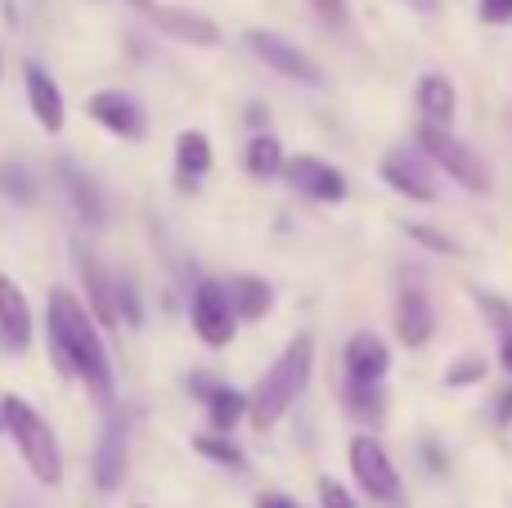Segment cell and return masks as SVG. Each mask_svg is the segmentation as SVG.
<instances>
[{"mask_svg": "<svg viewBox=\"0 0 512 508\" xmlns=\"http://www.w3.org/2000/svg\"><path fill=\"white\" fill-rule=\"evenodd\" d=\"M23 86H27V108H32V117L41 122V131L59 135L63 131V95H59V86H54V77L41 63H27Z\"/></svg>", "mask_w": 512, "mask_h": 508, "instance_id": "2e32d148", "label": "cell"}, {"mask_svg": "<svg viewBox=\"0 0 512 508\" xmlns=\"http://www.w3.org/2000/svg\"><path fill=\"white\" fill-rule=\"evenodd\" d=\"M216 167L212 140L203 131H180L176 135V180L180 189H194V180H203Z\"/></svg>", "mask_w": 512, "mask_h": 508, "instance_id": "ac0fdd59", "label": "cell"}, {"mask_svg": "<svg viewBox=\"0 0 512 508\" xmlns=\"http://www.w3.org/2000/svg\"><path fill=\"white\" fill-rule=\"evenodd\" d=\"M126 5H131V9H140V14H144V18H149V14H153V9H158V0H126Z\"/></svg>", "mask_w": 512, "mask_h": 508, "instance_id": "836d02e7", "label": "cell"}, {"mask_svg": "<svg viewBox=\"0 0 512 508\" xmlns=\"http://www.w3.org/2000/svg\"><path fill=\"white\" fill-rule=\"evenodd\" d=\"M418 149H423L450 180H459L468 194H490V167L477 158V149H468V144L450 131V126L418 122Z\"/></svg>", "mask_w": 512, "mask_h": 508, "instance_id": "277c9868", "label": "cell"}, {"mask_svg": "<svg viewBox=\"0 0 512 508\" xmlns=\"http://www.w3.org/2000/svg\"><path fill=\"white\" fill-rule=\"evenodd\" d=\"M346 410L360 414L364 423H378L382 414H387V405H382V387H346Z\"/></svg>", "mask_w": 512, "mask_h": 508, "instance_id": "484cf974", "label": "cell"}, {"mask_svg": "<svg viewBox=\"0 0 512 508\" xmlns=\"http://www.w3.org/2000/svg\"><path fill=\"white\" fill-rule=\"evenodd\" d=\"M135 508H149V504H135Z\"/></svg>", "mask_w": 512, "mask_h": 508, "instance_id": "8d00e7d4", "label": "cell"}, {"mask_svg": "<svg viewBox=\"0 0 512 508\" xmlns=\"http://www.w3.org/2000/svg\"><path fill=\"white\" fill-rule=\"evenodd\" d=\"M495 419H499V428H508V423H512V387H508L504 396H499V410H495Z\"/></svg>", "mask_w": 512, "mask_h": 508, "instance_id": "1f68e13d", "label": "cell"}, {"mask_svg": "<svg viewBox=\"0 0 512 508\" xmlns=\"http://www.w3.org/2000/svg\"><path fill=\"white\" fill-rule=\"evenodd\" d=\"M486 374H490V365L481 356H463V360H454V365L445 369V387H472V383H481Z\"/></svg>", "mask_w": 512, "mask_h": 508, "instance_id": "83f0119b", "label": "cell"}, {"mask_svg": "<svg viewBox=\"0 0 512 508\" xmlns=\"http://www.w3.org/2000/svg\"><path fill=\"white\" fill-rule=\"evenodd\" d=\"M189 320H194L198 342L207 347H230L234 333H239V311H234V293L221 279H203L194 288V302H189Z\"/></svg>", "mask_w": 512, "mask_h": 508, "instance_id": "8992f818", "label": "cell"}, {"mask_svg": "<svg viewBox=\"0 0 512 508\" xmlns=\"http://www.w3.org/2000/svg\"><path fill=\"white\" fill-rule=\"evenodd\" d=\"M427 153H414V149H396L378 162V176L387 180L396 194L414 198V203H436V180L427 171Z\"/></svg>", "mask_w": 512, "mask_h": 508, "instance_id": "52a82bcc", "label": "cell"}, {"mask_svg": "<svg viewBox=\"0 0 512 508\" xmlns=\"http://www.w3.org/2000/svg\"><path fill=\"white\" fill-rule=\"evenodd\" d=\"M117 320H126L131 329H140L144 306H140V288L131 275H117Z\"/></svg>", "mask_w": 512, "mask_h": 508, "instance_id": "4316f807", "label": "cell"}, {"mask_svg": "<svg viewBox=\"0 0 512 508\" xmlns=\"http://www.w3.org/2000/svg\"><path fill=\"white\" fill-rule=\"evenodd\" d=\"M319 508H355V500H351V491H346L342 482L324 477V482H319Z\"/></svg>", "mask_w": 512, "mask_h": 508, "instance_id": "f1b7e54d", "label": "cell"}, {"mask_svg": "<svg viewBox=\"0 0 512 508\" xmlns=\"http://www.w3.org/2000/svg\"><path fill=\"white\" fill-rule=\"evenodd\" d=\"M126 446H131V437H126V414H113L95 446V486L104 495H113L117 486L126 482Z\"/></svg>", "mask_w": 512, "mask_h": 508, "instance_id": "7c38bea8", "label": "cell"}, {"mask_svg": "<svg viewBox=\"0 0 512 508\" xmlns=\"http://www.w3.org/2000/svg\"><path fill=\"white\" fill-rule=\"evenodd\" d=\"M0 432H9V428H5V410H0Z\"/></svg>", "mask_w": 512, "mask_h": 508, "instance_id": "d590c367", "label": "cell"}, {"mask_svg": "<svg viewBox=\"0 0 512 508\" xmlns=\"http://www.w3.org/2000/svg\"><path fill=\"white\" fill-rule=\"evenodd\" d=\"M409 234H414L418 243H427V248H436V252H450V257H459V243H454V239H445V234H436V230H427V225H409Z\"/></svg>", "mask_w": 512, "mask_h": 508, "instance_id": "4dcf8cb0", "label": "cell"}, {"mask_svg": "<svg viewBox=\"0 0 512 508\" xmlns=\"http://www.w3.org/2000/svg\"><path fill=\"white\" fill-rule=\"evenodd\" d=\"M315 5H319V9H324V14H328V18H337V14H342V0H315Z\"/></svg>", "mask_w": 512, "mask_h": 508, "instance_id": "e575fe53", "label": "cell"}, {"mask_svg": "<svg viewBox=\"0 0 512 508\" xmlns=\"http://www.w3.org/2000/svg\"><path fill=\"white\" fill-rule=\"evenodd\" d=\"M86 113L95 117L104 131H113L117 140H144V108L135 95H126V90H99V95L86 99Z\"/></svg>", "mask_w": 512, "mask_h": 508, "instance_id": "9c48e42d", "label": "cell"}, {"mask_svg": "<svg viewBox=\"0 0 512 508\" xmlns=\"http://www.w3.org/2000/svg\"><path fill=\"white\" fill-rule=\"evenodd\" d=\"M0 194L9 198V203H36V180H32V171L23 167L18 158H5L0 162Z\"/></svg>", "mask_w": 512, "mask_h": 508, "instance_id": "cb8c5ba5", "label": "cell"}, {"mask_svg": "<svg viewBox=\"0 0 512 508\" xmlns=\"http://www.w3.org/2000/svg\"><path fill=\"white\" fill-rule=\"evenodd\" d=\"M477 306L486 311V320L495 324V338H499V365L512 374V302H504L499 293H486V288H472Z\"/></svg>", "mask_w": 512, "mask_h": 508, "instance_id": "7402d4cb", "label": "cell"}, {"mask_svg": "<svg viewBox=\"0 0 512 508\" xmlns=\"http://www.w3.org/2000/svg\"><path fill=\"white\" fill-rule=\"evenodd\" d=\"M432 329H436L432 297H427L423 288H405V293L396 297V338L418 351L432 342Z\"/></svg>", "mask_w": 512, "mask_h": 508, "instance_id": "9a60e30c", "label": "cell"}, {"mask_svg": "<svg viewBox=\"0 0 512 508\" xmlns=\"http://www.w3.org/2000/svg\"><path fill=\"white\" fill-rule=\"evenodd\" d=\"M256 508H297L288 500V495H261V500H256Z\"/></svg>", "mask_w": 512, "mask_h": 508, "instance_id": "d6a6232c", "label": "cell"}, {"mask_svg": "<svg viewBox=\"0 0 512 508\" xmlns=\"http://www.w3.org/2000/svg\"><path fill=\"white\" fill-rule=\"evenodd\" d=\"M310 369H315V342H310L306 333H297V338L279 351V360L261 374V383L248 392L252 396L248 419L256 432H270L274 423L301 401V392H306V383H310Z\"/></svg>", "mask_w": 512, "mask_h": 508, "instance_id": "7a4b0ae2", "label": "cell"}, {"mask_svg": "<svg viewBox=\"0 0 512 508\" xmlns=\"http://www.w3.org/2000/svg\"><path fill=\"white\" fill-rule=\"evenodd\" d=\"M342 369L346 387H382V378L391 374V351L378 333H355L342 347Z\"/></svg>", "mask_w": 512, "mask_h": 508, "instance_id": "ba28073f", "label": "cell"}, {"mask_svg": "<svg viewBox=\"0 0 512 508\" xmlns=\"http://www.w3.org/2000/svg\"><path fill=\"white\" fill-rule=\"evenodd\" d=\"M477 18L490 27L512 23V0H477Z\"/></svg>", "mask_w": 512, "mask_h": 508, "instance_id": "f546056e", "label": "cell"}, {"mask_svg": "<svg viewBox=\"0 0 512 508\" xmlns=\"http://www.w3.org/2000/svg\"><path fill=\"white\" fill-rule=\"evenodd\" d=\"M59 180H63V189H68V198H72V207H77L81 221L86 225L104 221V198H99V185L72 158H59Z\"/></svg>", "mask_w": 512, "mask_h": 508, "instance_id": "d6986e66", "label": "cell"}, {"mask_svg": "<svg viewBox=\"0 0 512 508\" xmlns=\"http://www.w3.org/2000/svg\"><path fill=\"white\" fill-rule=\"evenodd\" d=\"M32 306L27 293L9 275H0V347L5 351H27L32 347Z\"/></svg>", "mask_w": 512, "mask_h": 508, "instance_id": "4fadbf2b", "label": "cell"}, {"mask_svg": "<svg viewBox=\"0 0 512 508\" xmlns=\"http://www.w3.org/2000/svg\"><path fill=\"white\" fill-rule=\"evenodd\" d=\"M414 99H418V113H423V122L450 126L454 113H459V90H454V81L445 77V72H427V77L418 81Z\"/></svg>", "mask_w": 512, "mask_h": 508, "instance_id": "e0dca14e", "label": "cell"}, {"mask_svg": "<svg viewBox=\"0 0 512 508\" xmlns=\"http://www.w3.org/2000/svg\"><path fill=\"white\" fill-rule=\"evenodd\" d=\"M0 68H5V59H0Z\"/></svg>", "mask_w": 512, "mask_h": 508, "instance_id": "74e56055", "label": "cell"}, {"mask_svg": "<svg viewBox=\"0 0 512 508\" xmlns=\"http://www.w3.org/2000/svg\"><path fill=\"white\" fill-rule=\"evenodd\" d=\"M248 414H252V396L221 387V383L212 387V396H207V423H212V432H234Z\"/></svg>", "mask_w": 512, "mask_h": 508, "instance_id": "44dd1931", "label": "cell"}, {"mask_svg": "<svg viewBox=\"0 0 512 508\" xmlns=\"http://www.w3.org/2000/svg\"><path fill=\"white\" fill-rule=\"evenodd\" d=\"M45 338H50V360L63 378H81L86 392L99 405H113V365H108V347L99 338L95 320L86 306L68 293L54 288L45 302Z\"/></svg>", "mask_w": 512, "mask_h": 508, "instance_id": "6da1fadb", "label": "cell"}, {"mask_svg": "<svg viewBox=\"0 0 512 508\" xmlns=\"http://www.w3.org/2000/svg\"><path fill=\"white\" fill-rule=\"evenodd\" d=\"M0 410H5V428L18 446V459L27 464V473L41 486H59L63 477V459H59V441H54L50 423L41 419L36 405H27L23 396H0Z\"/></svg>", "mask_w": 512, "mask_h": 508, "instance_id": "3957f363", "label": "cell"}, {"mask_svg": "<svg viewBox=\"0 0 512 508\" xmlns=\"http://www.w3.org/2000/svg\"><path fill=\"white\" fill-rule=\"evenodd\" d=\"M346 459H351L355 486H360L369 500H378V504H387V508L405 504V482H400L396 464H391L387 446H382L378 437H369V432L351 437V446H346Z\"/></svg>", "mask_w": 512, "mask_h": 508, "instance_id": "5b68a950", "label": "cell"}, {"mask_svg": "<svg viewBox=\"0 0 512 508\" xmlns=\"http://www.w3.org/2000/svg\"><path fill=\"white\" fill-rule=\"evenodd\" d=\"M243 167H248V176L256 180H270L279 176L288 162H283V144L274 140V135H252L248 149H243Z\"/></svg>", "mask_w": 512, "mask_h": 508, "instance_id": "603a6c76", "label": "cell"}, {"mask_svg": "<svg viewBox=\"0 0 512 508\" xmlns=\"http://www.w3.org/2000/svg\"><path fill=\"white\" fill-rule=\"evenodd\" d=\"M149 23L158 27L162 36L171 41H185V45H221V23H212L207 14H194V9H180V5H158L149 14Z\"/></svg>", "mask_w": 512, "mask_h": 508, "instance_id": "5bb4252c", "label": "cell"}, {"mask_svg": "<svg viewBox=\"0 0 512 508\" xmlns=\"http://www.w3.org/2000/svg\"><path fill=\"white\" fill-rule=\"evenodd\" d=\"M194 455H203V459H212V464H221V468H243V450L234 446V441H225V432H212V437H194Z\"/></svg>", "mask_w": 512, "mask_h": 508, "instance_id": "d4e9b609", "label": "cell"}, {"mask_svg": "<svg viewBox=\"0 0 512 508\" xmlns=\"http://www.w3.org/2000/svg\"><path fill=\"white\" fill-rule=\"evenodd\" d=\"M230 293H234V311H239L243 324H261L274 306V288L261 275H239L230 284Z\"/></svg>", "mask_w": 512, "mask_h": 508, "instance_id": "ffe728a7", "label": "cell"}, {"mask_svg": "<svg viewBox=\"0 0 512 508\" xmlns=\"http://www.w3.org/2000/svg\"><path fill=\"white\" fill-rule=\"evenodd\" d=\"M283 180H288L301 198H315V203H342L346 198V176L319 158H292L288 167H283Z\"/></svg>", "mask_w": 512, "mask_h": 508, "instance_id": "8fae6325", "label": "cell"}, {"mask_svg": "<svg viewBox=\"0 0 512 508\" xmlns=\"http://www.w3.org/2000/svg\"><path fill=\"white\" fill-rule=\"evenodd\" d=\"M243 41H248V50L265 63V68L279 72V77H292V81H315V77H319L315 59H306V54H301L292 41H283V36L265 32V27H252Z\"/></svg>", "mask_w": 512, "mask_h": 508, "instance_id": "30bf717a", "label": "cell"}]
</instances>
